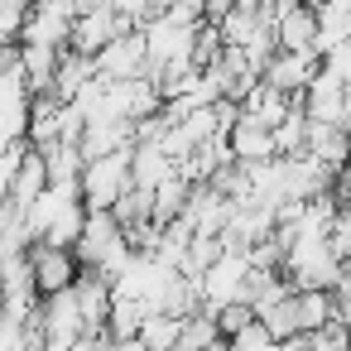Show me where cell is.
Returning <instances> with one entry per match:
<instances>
[{"mask_svg":"<svg viewBox=\"0 0 351 351\" xmlns=\"http://www.w3.org/2000/svg\"><path fill=\"white\" fill-rule=\"evenodd\" d=\"M125 188H130V145L111 149V154H97V159H82L77 197H82L87 212H111Z\"/></svg>","mask_w":351,"mask_h":351,"instance_id":"6da1fadb","label":"cell"},{"mask_svg":"<svg viewBox=\"0 0 351 351\" xmlns=\"http://www.w3.org/2000/svg\"><path fill=\"white\" fill-rule=\"evenodd\" d=\"M279 274H284L289 289H332V284L341 279V260L327 250L322 236H303V241H293V245L284 250Z\"/></svg>","mask_w":351,"mask_h":351,"instance_id":"7a4b0ae2","label":"cell"},{"mask_svg":"<svg viewBox=\"0 0 351 351\" xmlns=\"http://www.w3.org/2000/svg\"><path fill=\"white\" fill-rule=\"evenodd\" d=\"M29 279H34V293H58V289H73L77 274H82V260L73 245H49V241H34L29 250Z\"/></svg>","mask_w":351,"mask_h":351,"instance_id":"3957f363","label":"cell"},{"mask_svg":"<svg viewBox=\"0 0 351 351\" xmlns=\"http://www.w3.org/2000/svg\"><path fill=\"white\" fill-rule=\"evenodd\" d=\"M92 63H97V73H101V77H111V82L145 77L149 58H145V39H140V29H125V34H116L106 49H97V53H92Z\"/></svg>","mask_w":351,"mask_h":351,"instance_id":"277c9868","label":"cell"},{"mask_svg":"<svg viewBox=\"0 0 351 351\" xmlns=\"http://www.w3.org/2000/svg\"><path fill=\"white\" fill-rule=\"evenodd\" d=\"M341 106H346V82L332 73V68H322L317 63V73H313V82L298 92V111L308 116V121H322V125H337L341 121Z\"/></svg>","mask_w":351,"mask_h":351,"instance_id":"5b68a950","label":"cell"},{"mask_svg":"<svg viewBox=\"0 0 351 351\" xmlns=\"http://www.w3.org/2000/svg\"><path fill=\"white\" fill-rule=\"evenodd\" d=\"M317 63H322V53H317V49H308V53H284V49H274V53H269V63H265V73H260V82H269L274 92H284V97H293V101H298V92L313 82Z\"/></svg>","mask_w":351,"mask_h":351,"instance_id":"8992f818","label":"cell"},{"mask_svg":"<svg viewBox=\"0 0 351 351\" xmlns=\"http://www.w3.org/2000/svg\"><path fill=\"white\" fill-rule=\"evenodd\" d=\"M34 327L44 332V337H82L87 332V322H82V308H77V293L73 289H58V293H44L39 303H34Z\"/></svg>","mask_w":351,"mask_h":351,"instance_id":"52a82bcc","label":"cell"},{"mask_svg":"<svg viewBox=\"0 0 351 351\" xmlns=\"http://www.w3.org/2000/svg\"><path fill=\"white\" fill-rule=\"evenodd\" d=\"M274 49H284V53H308V49H317V10L308 5V0L274 10Z\"/></svg>","mask_w":351,"mask_h":351,"instance_id":"ba28073f","label":"cell"},{"mask_svg":"<svg viewBox=\"0 0 351 351\" xmlns=\"http://www.w3.org/2000/svg\"><path fill=\"white\" fill-rule=\"evenodd\" d=\"M130 25L121 20V15H111L106 5H92V10H77V20H73V34H68V49H77V53H97V49H106L116 34H125Z\"/></svg>","mask_w":351,"mask_h":351,"instance_id":"9c48e42d","label":"cell"},{"mask_svg":"<svg viewBox=\"0 0 351 351\" xmlns=\"http://www.w3.org/2000/svg\"><path fill=\"white\" fill-rule=\"evenodd\" d=\"M226 149H231L236 164H265V159H274V135H269L265 125L236 116V121L226 125Z\"/></svg>","mask_w":351,"mask_h":351,"instance_id":"30bf717a","label":"cell"},{"mask_svg":"<svg viewBox=\"0 0 351 351\" xmlns=\"http://www.w3.org/2000/svg\"><path fill=\"white\" fill-rule=\"evenodd\" d=\"M44 188H49V164H44V154H39L34 145H25V154H20V164H15V178H10L5 202H10L15 212H25Z\"/></svg>","mask_w":351,"mask_h":351,"instance_id":"8fae6325","label":"cell"},{"mask_svg":"<svg viewBox=\"0 0 351 351\" xmlns=\"http://www.w3.org/2000/svg\"><path fill=\"white\" fill-rule=\"evenodd\" d=\"M289 111H293V97L274 92L269 82H255V87L236 101V116H245V121H255V125H265V130H274Z\"/></svg>","mask_w":351,"mask_h":351,"instance_id":"7c38bea8","label":"cell"},{"mask_svg":"<svg viewBox=\"0 0 351 351\" xmlns=\"http://www.w3.org/2000/svg\"><path fill=\"white\" fill-rule=\"evenodd\" d=\"M169 173H178L173 169V159L159 149V140H135L130 145V188H159Z\"/></svg>","mask_w":351,"mask_h":351,"instance_id":"4fadbf2b","label":"cell"},{"mask_svg":"<svg viewBox=\"0 0 351 351\" xmlns=\"http://www.w3.org/2000/svg\"><path fill=\"white\" fill-rule=\"evenodd\" d=\"M73 293H77V308H82L87 332H106V313H111V279H101V274L82 269V274H77V284H73Z\"/></svg>","mask_w":351,"mask_h":351,"instance_id":"5bb4252c","label":"cell"},{"mask_svg":"<svg viewBox=\"0 0 351 351\" xmlns=\"http://www.w3.org/2000/svg\"><path fill=\"white\" fill-rule=\"evenodd\" d=\"M92 73H97L92 53L63 49V53H58V68H53V82H49V97H53V101H73V97L82 92V82H87Z\"/></svg>","mask_w":351,"mask_h":351,"instance_id":"9a60e30c","label":"cell"},{"mask_svg":"<svg viewBox=\"0 0 351 351\" xmlns=\"http://www.w3.org/2000/svg\"><path fill=\"white\" fill-rule=\"evenodd\" d=\"M303 149L313 159H322L327 169H341L351 159V135L337 130V125H322V121H308V135H303Z\"/></svg>","mask_w":351,"mask_h":351,"instance_id":"2e32d148","label":"cell"},{"mask_svg":"<svg viewBox=\"0 0 351 351\" xmlns=\"http://www.w3.org/2000/svg\"><path fill=\"white\" fill-rule=\"evenodd\" d=\"M188 193H193V183H188L183 173H169L159 188H149V202H154V207H149V221H154V226H169V221L183 212Z\"/></svg>","mask_w":351,"mask_h":351,"instance_id":"e0dca14e","label":"cell"},{"mask_svg":"<svg viewBox=\"0 0 351 351\" xmlns=\"http://www.w3.org/2000/svg\"><path fill=\"white\" fill-rule=\"evenodd\" d=\"M178 351H226V337L217 332V317H212L207 308H197V313H188V317H183Z\"/></svg>","mask_w":351,"mask_h":351,"instance_id":"ac0fdd59","label":"cell"},{"mask_svg":"<svg viewBox=\"0 0 351 351\" xmlns=\"http://www.w3.org/2000/svg\"><path fill=\"white\" fill-rule=\"evenodd\" d=\"M178 332H183V317H173V313H149L135 337H140L145 351H178Z\"/></svg>","mask_w":351,"mask_h":351,"instance_id":"d6986e66","label":"cell"},{"mask_svg":"<svg viewBox=\"0 0 351 351\" xmlns=\"http://www.w3.org/2000/svg\"><path fill=\"white\" fill-rule=\"evenodd\" d=\"M145 317H149V303H145V298H111V313H106V337H135Z\"/></svg>","mask_w":351,"mask_h":351,"instance_id":"ffe728a7","label":"cell"},{"mask_svg":"<svg viewBox=\"0 0 351 351\" xmlns=\"http://www.w3.org/2000/svg\"><path fill=\"white\" fill-rule=\"evenodd\" d=\"M255 317L265 322V332H269L274 341H289V337H298V308H293V289H289L284 298H274L269 308H260Z\"/></svg>","mask_w":351,"mask_h":351,"instance_id":"44dd1931","label":"cell"},{"mask_svg":"<svg viewBox=\"0 0 351 351\" xmlns=\"http://www.w3.org/2000/svg\"><path fill=\"white\" fill-rule=\"evenodd\" d=\"M269 135H274V154H279V159H289V154H303V135H308V116L298 111V101H293V111H289V116H284V121H279V125H274Z\"/></svg>","mask_w":351,"mask_h":351,"instance_id":"7402d4cb","label":"cell"},{"mask_svg":"<svg viewBox=\"0 0 351 351\" xmlns=\"http://www.w3.org/2000/svg\"><path fill=\"white\" fill-rule=\"evenodd\" d=\"M149 207H154V202H149V193H145V188H125V193L116 197V207H111V217H116V221H121V226L130 231V226H140V221H149Z\"/></svg>","mask_w":351,"mask_h":351,"instance_id":"603a6c76","label":"cell"},{"mask_svg":"<svg viewBox=\"0 0 351 351\" xmlns=\"http://www.w3.org/2000/svg\"><path fill=\"white\" fill-rule=\"evenodd\" d=\"M298 341H303V351H351L346 327H341L337 317L322 322V327H313V332H298Z\"/></svg>","mask_w":351,"mask_h":351,"instance_id":"cb8c5ba5","label":"cell"},{"mask_svg":"<svg viewBox=\"0 0 351 351\" xmlns=\"http://www.w3.org/2000/svg\"><path fill=\"white\" fill-rule=\"evenodd\" d=\"M221 49H226V44H221L217 25H212V20H202V25H197V34H193V68H197V73H202V68H212V63L221 58Z\"/></svg>","mask_w":351,"mask_h":351,"instance_id":"d4e9b609","label":"cell"},{"mask_svg":"<svg viewBox=\"0 0 351 351\" xmlns=\"http://www.w3.org/2000/svg\"><path fill=\"white\" fill-rule=\"evenodd\" d=\"M269 341H274V337L265 332V322H260V317H250L245 327H236V332L226 337V351H265Z\"/></svg>","mask_w":351,"mask_h":351,"instance_id":"484cf974","label":"cell"},{"mask_svg":"<svg viewBox=\"0 0 351 351\" xmlns=\"http://www.w3.org/2000/svg\"><path fill=\"white\" fill-rule=\"evenodd\" d=\"M106 10H111V15H121L130 29H140L149 15H159V0H106Z\"/></svg>","mask_w":351,"mask_h":351,"instance_id":"4316f807","label":"cell"},{"mask_svg":"<svg viewBox=\"0 0 351 351\" xmlns=\"http://www.w3.org/2000/svg\"><path fill=\"white\" fill-rule=\"evenodd\" d=\"M322 68H332L341 82L351 77V34L341 39V44H332V49H322Z\"/></svg>","mask_w":351,"mask_h":351,"instance_id":"83f0119b","label":"cell"},{"mask_svg":"<svg viewBox=\"0 0 351 351\" xmlns=\"http://www.w3.org/2000/svg\"><path fill=\"white\" fill-rule=\"evenodd\" d=\"M332 197H337V207H351V159L332 173Z\"/></svg>","mask_w":351,"mask_h":351,"instance_id":"f1b7e54d","label":"cell"},{"mask_svg":"<svg viewBox=\"0 0 351 351\" xmlns=\"http://www.w3.org/2000/svg\"><path fill=\"white\" fill-rule=\"evenodd\" d=\"M92 5H106V0H77V10H92Z\"/></svg>","mask_w":351,"mask_h":351,"instance_id":"f546056e","label":"cell"},{"mask_svg":"<svg viewBox=\"0 0 351 351\" xmlns=\"http://www.w3.org/2000/svg\"><path fill=\"white\" fill-rule=\"evenodd\" d=\"M0 303H5V284H0Z\"/></svg>","mask_w":351,"mask_h":351,"instance_id":"4dcf8cb0","label":"cell"},{"mask_svg":"<svg viewBox=\"0 0 351 351\" xmlns=\"http://www.w3.org/2000/svg\"><path fill=\"white\" fill-rule=\"evenodd\" d=\"M346 341H351V327H346Z\"/></svg>","mask_w":351,"mask_h":351,"instance_id":"1f68e13d","label":"cell"}]
</instances>
